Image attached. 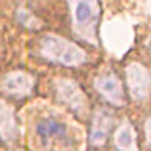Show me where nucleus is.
I'll return each instance as SVG.
<instances>
[{"label":"nucleus","instance_id":"2","mask_svg":"<svg viewBox=\"0 0 151 151\" xmlns=\"http://www.w3.org/2000/svg\"><path fill=\"white\" fill-rule=\"evenodd\" d=\"M40 55L50 63L76 68L87 61V52L76 42L55 33H47L40 41Z\"/></svg>","mask_w":151,"mask_h":151},{"label":"nucleus","instance_id":"1","mask_svg":"<svg viewBox=\"0 0 151 151\" xmlns=\"http://www.w3.org/2000/svg\"><path fill=\"white\" fill-rule=\"evenodd\" d=\"M73 33L80 41L98 44V27L101 21L99 0H68Z\"/></svg>","mask_w":151,"mask_h":151},{"label":"nucleus","instance_id":"8","mask_svg":"<svg viewBox=\"0 0 151 151\" xmlns=\"http://www.w3.org/2000/svg\"><path fill=\"white\" fill-rule=\"evenodd\" d=\"M113 145L118 151H139L135 129L127 118L123 120L121 124L116 127L113 135Z\"/></svg>","mask_w":151,"mask_h":151},{"label":"nucleus","instance_id":"6","mask_svg":"<svg viewBox=\"0 0 151 151\" xmlns=\"http://www.w3.org/2000/svg\"><path fill=\"white\" fill-rule=\"evenodd\" d=\"M33 87H35V79L32 74L25 73V71H13L0 80V90L6 96H27L32 93Z\"/></svg>","mask_w":151,"mask_h":151},{"label":"nucleus","instance_id":"7","mask_svg":"<svg viewBox=\"0 0 151 151\" xmlns=\"http://www.w3.org/2000/svg\"><path fill=\"white\" fill-rule=\"evenodd\" d=\"M113 118L112 112L109 109H98L96 113L93 116V123H91V131H90V143L93 146H102L106 143L109 134L112 131L113 126Z\"/></svg>","mask_w":151,"mask_h":151},{"label":"nucleus","instance_id":"10","mask_svg":"<svg viewBox=\"0 0 151 151\" xmlns=\"http://www.w3.org/2000/svg\"><path fill=\"white\" fill-rule=\"evenodd\" d=\"M36 132L42 140H50L55 137H63L66 132V126L55 118H42L36 124Z\"/></svg>","mask_w":151,"mask_h":151},{"label":"nucleus","instance_id":"3","mask_svg":"<svg viewBox=\"0 0 151 151\" xmlns=\"http://www.w3.org/2000/svg\"><path fill=\"white\" fill-rule=\"evenodd\" d=\"M126 83L131 98L135 102H145L150 98V73L142 63L132 61L126 66Z\"/></svg>","mask_w":151,"mask_h":151},{"label":"nucleus","instance_id":"5","mask_svg":"<svg viewBox=\"0 0 151 151\" xmlns=\"http://www.w3.org/2000/svg\"><path fill=\"white\" fill-rule=\"evenodd\" d=\"M94 88L113 107H123L126 104L124 88H123L120 77L115 73L99 74L94 79Z\"/></svg>","mask_w":151,"mask_h":151},{"label":"nucleus","instance_id":"9","mask_svg":"<svg viewBox=\"0 0 151 151\" xmlns=\"http://www.w3.org/2000/svg\"><path fill=\"white\" fill-rule=\"evenodd\" d=\"M17 135V123L13 107L5 101H0V137L5 142H11Z\"/></svg>","mask_w":151,"mask_h":151},{"label":"nucleus","instance_id":"4","mask_svg":"<svg viewBox=\"0 0 151 151\" xmlns=\"http://www.w3.org/2000/svg\"><path fill=\"white\" fill-rule=\"evenodd\" d=\"M55 91L57 96L63 104H66L71 110L79 115H85L88 110L87 96L79 87L77 82L71 79H57L55 80Z\"/></svg>","mask_w":151,"mask_h":151}]
</instances>
